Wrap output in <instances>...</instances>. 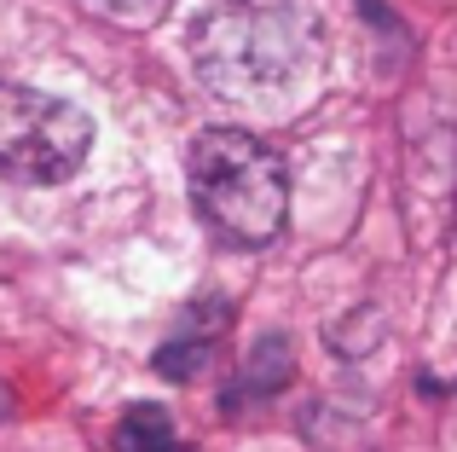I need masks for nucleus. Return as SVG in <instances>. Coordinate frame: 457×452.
Returning <instances> with one entry per match:
<instances>
[{"mask_svg": "<svg viewBox=\"0 0 457 452\" xmlns=\"http://www.w3.org/2000/svg\"><path fill=\"white\" fill-rule=\"evenodd\" d=\"M226 319H232V307L220 302V296H209V302H197L186 319H179V331L156 348V372L174 377V383H186V377H197L203 365H209V354L220 348L226 337Z\"/></svg>", "mask_w": 457, "mask_h": 452, "instance_id": "4", "label": "nucleus"}, {"mask_svg": "<svg viewBox=\"0 0 457 452\" xmlns=\"http://www.w3.org/2000/svg\"><path fill=\"white\" fill-rule=\"evenodd\" d=\"M284 383H290V342H284V337H261L226 400H232V406H237V400H267V395H278Z\"/></svg>", "mask_w": 457, "mask_h": 452, "instance_id": "5", "label": "nucleus"}, {"mask_svg": "<svg viewBox=\"0 0 457 452\" xmlns=\"http://www.w3.org/2000/svg\"><path fill=\"white\" fill-rule=\"evenodd\" d=\"M93 122L81 105L23 81H0V174L23 186H58L87 163Z\"/></svg>", "mask_w": 457, "mask_h": 452, "instance_id": "3", "label": "nucleus"}, {"mask_svg": "<svg viewBox=\"0 0 457 452\" xmlns=\"http://www.w3.org/2000/svg\"><path fill=\"white\" fill-rule=\"evenodd\" d=\"M186 174L203 226L232 249H267L290 221V169L244 128H203L191 139Z\"/></svg>", "mask_w": 457, "mask_h": 452, "instance_id": "2", "label": "nucleus"}, {"mask_svg": "<svg viewBox=\"0 0 457 452\" xmlns=\"http://www.w3.org/2000/svg\"><path fill=\"white\" fill-rule=\"evenodd\" d=\"M99 18H111V23H156L174 0H87Z\"/></svg>", "mask_w": 457, "mask_h": 452, "instance_id": "7", "label": "nucleus"}, {"mask_svg": "<svg viewBox=\"0 0 457 452\" xmlns=\"http://www.w3.org/2000/svg\"><path fill=\"white\" fill-rule=\"evenodd\" d=\"M324 29L307 0H220L191 29V64L220 99L284 105L319 76Z\"/></svg>", "mask_w": 457, "mask_h": 452, "instance_id": "1", "label": "nucleus"}, {"mask_svg": "<svg viewBox=\"0 0 457 452\" xmlns=\"http://www.w3.org/2000/svg\"><path fill=\"white\" fill-rule=\"evenodd\" d=\"M111 447L116 452H197V447L179 441L174 418H168L162 406H128L122 423H116V435H111Z\"/></svg>", "mask_w": 457, "mask_h": 452, "instance_id": "6", "label": "nucleus"}, {"mask_svg": "<svg viewBox=\"0 0 457 452\" xmlns=\"http://www.w3.org/2000/svg\"><path fill=\"white\" fill-rule=\"evenodd\" d=\"M0 412H6V389H0Z\"/></svg>", "mask_w": 457, "mask_h": 452, "instance_id": "8", "label": "nucleus"}]
</instances>
